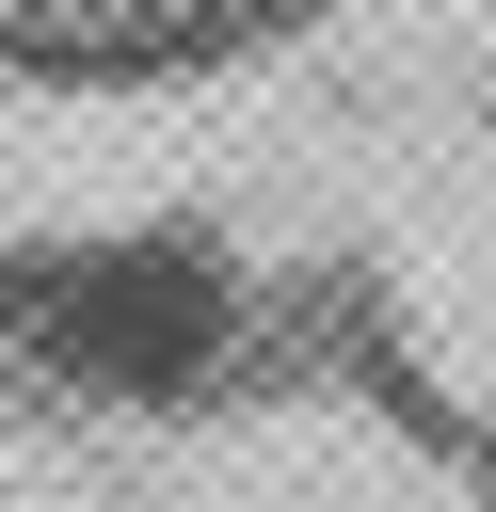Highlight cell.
<instances>
[{"label":"cell","instance_id":"cell-1","mask_svg":"<svg viewBox=\"0 0 496 512\" xmlns=\"http://www.w3.org/2000/svg\"><path fill=\"white\" fill-rule=\"evenodd\" d=\"M240 336V288L208 240H96L32 288V352L96 400H192Z\"/></svg>","mask_w":496,"mask_h":512}]
</instances>
